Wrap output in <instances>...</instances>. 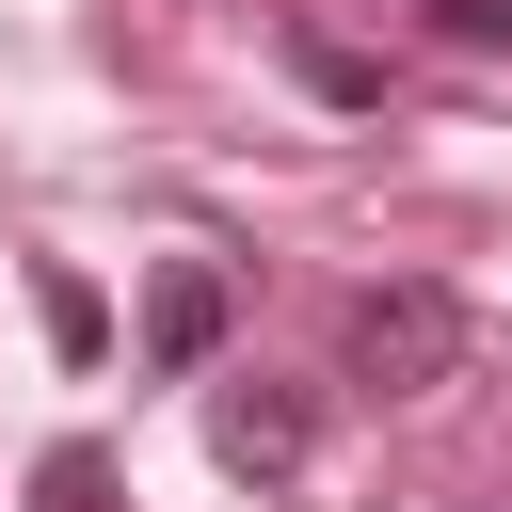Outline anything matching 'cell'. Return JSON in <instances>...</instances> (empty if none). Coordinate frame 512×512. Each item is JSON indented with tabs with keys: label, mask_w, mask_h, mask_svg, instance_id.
I'll list each match as a JSON object with an SVG mask.
<instances>
[{
	"label": "cell",
	"mask_w": 512,
	"mask_h": 512,
	"mask_svg": "<svg viewBox=\"0 0 512 512\" xmlns=\"http://www.w3.org/2000/svg\"><path fill=\"white\" fill-rule=\"evenodd\" d=\"M336 368H352L368 400H432V384L464 368V304H448L432 272H400V288H352V320H336Z\"/></svg>",
	"instance_id": "1"
},
{
	"label": "cell",
	"mask_w": 512,
	"mask_h": 512,
	"mask_svg": "<svg viewBox=\"0 0 512 512\" xmlns=\"http://www.w3.org/2000/svg\"><path fill=\"white\" fill-rule=\"evenodd\" d=\"M208 448H224V480H304L320 400H304V384H224V400H208Z\"/></svg>",
	"instance_id": "2"
},
{
	"label": "cell",
	"mask_w": 512,
	"mask_h": 512,
	"mask_svg": "<svg viewBox=\"0 0 512 512\" xmlns=\"http://www.w3.org/2000/svg\"><path fill=\"white\" fill-rule=\"evenodd\" d=\"M224 320H240V288H224L208 256H160V288H144V368H208Z\"/></svg>",
	"instance_id": "3"
},
{
	"label": "cell",
	"mask_w": 512,
	"mask_h": 512,
	"mask_svg": "<svg viewBox=\"0 0 512 512\" xmlns=\"http://www.w3.org/2000/svg\"><path fill=\"white\" fill-rule=\"evenodd\" d=\"M32 512H112V448H96V432H64V448L32 464Z\"/></svg>",
	"instance_id": "4"
},
{
	"label": "cell",
	"mask_w": 512,
	"mask_h": 512,
	"mask_svg": "<svg viewBox=\"0 0 512 512\" xmlns=\"http://www.w3.org/2000/svg\"><path fill=\"white\" fill-rule=\"evenodd\" d=\"M32 304H48V336H64V352H96V336H112V320H96V288H80V272H48V288H32Z\"/></svg>",
	"instance_id": "5"
},
{
	"label": "cell",
	"mask_w": 512,
	"mask_h": 512,
	"mask_svg": "<svg viewBox=\"0 0 512 512\" xmlns=\"http://www.w3.org/2000/svg\"><path fill=\"white\" fill-rule=\"evenodd\" d=\"M432 16H448L464 48H496V32H512V0H432Z\"/></svg>",
	"instance_id": "6"
}]
</instances>
